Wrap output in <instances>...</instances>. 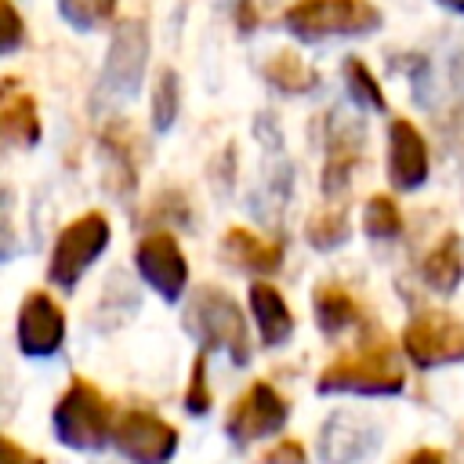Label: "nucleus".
<instances>
[{
  "mask_svg": "<svg viewBox=\"0 0 464 464\" xmlns=\"http://www.w3.org/2000/svg\"><path fill=\"white\" fill-rule=\"evenodd\" d=\"M402 366L395 362V352L377 341L352 355L334 359L319 373V392H359V395H395L402 392Z\"/></svg>",
  "mask_w": 464,
  "mask_h": 464,
  "instance_id": "obj_1",
  "label": "nucleus"
},
{
  "mask_svg": "<svg viewBox=\"0 0 464 464\" xmlns=\"http://www.w3.org/2000/svg\"><path fill=\"white\" fill-rule=\"evenodd\" d=\"M112 424L105 395L83 377H76L54 406V435L69 450H98L112 435Z\"/></svg>",
  "mask_w": 464,
  "mask_h": 464,
  "instance_id": "obj_2",
  "label": "nucleus"
},
{
  "mask_svg": "<svg viewBox=\"0 0 464 464\" xmlns=\"http://www.w3.org/2000/svg\"><path fill=\"white\" fill-rule=\"evenodd\" d=\"M381 25V11L370 0H301L286 11V29L301 40L359 36Z\"/></svg>",
  "mask_w": 464,
  "mask_h": 464,
  "instance_id": "obj_3",
  "label": "nucleus"
},
{
  "mask_svg": "<svg viewBox=\"0 0 464 464\" xmlns=\"http://www.w3.org/2000/svg\"><path fill=\"white\" fill-rule=\"evenodd\" d=\"M105 243H109V221L98 210L80 214L76 221H69L58 232L54 250H51V265H47V279L58 283L62 290H72L76 279L83 276V268L98 261Z\"/></svg>",
  "mask_w": 464,
  "mask_h": 464,
  "instance_id": "obj_4",
  "label": "nucleus"
},
{
  "mask_svg": "<svg viewBox=\"0 0 464 464\" xmlns=\"http://www.w3.org/2000/svg\"><path fill=\"white\" fill-rule=\"evenodd\" d=\"M192 323L199 326V337L207 341V348H221L232 355L236 366H246L250 359V334H246V319L236 308V301L221 290V286H203L192 301Z\"/></svg>",
  "mask_w": 464,
  "mask_h": 464,
  "instance_id": "obj_5",
  "label": "nucleus"
},
{
  "mask_svg": "<svg viewBox=\"0 0 464 464\" xmlns=\"http://www.w3.org/2000/svg\"><path fill=\"white\" fill-rule=\"evenodd\" d=\"M145 58H149V29L141 18H123L112 33L109 54H105V69H102V94L112 102H127L138 94L141 87V72H145Z\"/></svg>",
  "mask_w": 464,
  "mask_h": 464,
  "instance_id": "obj_6",
  "label": "nucleus"
},
{
  "mask_svg": "<svg viewBox=\"0 0 464 464\" xmlns=\"http://www.w3.org/2000/svg\"><path fill=\"white\" fill-rule=\"evenodd\" d=\"M116 450L134 464H167L178 450V431L152 410H123L112 424Z\"/></svg>",
  "mask_w": 464,
  "mask_h": 464,
  "instance_id": "obj_7",
  "label": "nucleus"
},
{
  "mask_svg": "<svg viewBox=\"0 0 464 464\" xmlns=\"http://www.w3.org/2000/svg\"><path fill=\"white\" fill-rule=\"evenodd\" d=\"M402 348L417 366H442L464 359V319L450 312H424L402 330Z\"/></svg>",
  "mask_w": 464,
  "mask_h": 464,
  "instance_id": "obj_8",
  "label": "nucleus"
},
{
  "mask_svg": "<svg viewBox=\"0 0 464 464\" xmlns=\"http://www.w3.org/2000/svg\"><path fill=\"white\" fill-rule=\"evenodd\" d=\"M286 413H290L286 399H283L268 381H254V384L243 392V399L228 410L225 431H228L236 442H254V439H265V435L279 431L283 420H286Z\"/></svg>",
  "mask_w": 464,
  "mask_h": 464,
  "instance_id": "obj_9",
  "label": "nucleus"
},
{
  "mask_svg": "<svg viewBox=\"0 0 464 464\" xmlns=\"http://www.w3.org/2000/svg\"><path fill=\"white\" fill-rule=\"evenodd\" d=\"M138 272L141 279L163 297V301H178L185 283H188V261L178 246V239L170 232H152L138 243Z\"/></svg>",
  "mask_w": 464,
  "mask_h": 464,
  "instance_id": "obj_10",
  "label": "nucleus"
},
{
  "mask_svg": "<svg viewBox=\"0 0 464 464\" xmlns=\"http://www.w3.org/2000/svg\"><path fill=\"white\" fill-rule=\"evenodd\" d=\"M62 337H65V312L58 308V301L47 297L44 290L25 294L22 312H18V344H22V352L44 359V355L58 352Z\"/></svg>",
  "mask_w": 464,
  "mask_h": 464,
  "instance_id": "obj_11",
  "label": "nucleus"
},
{
  "mask_svg": "<svg viewBox=\"0 0 464 464\" xmlns=\"http://www.w3.org/2000/svg\"><path fill=\"white\" fill-rule=\"evenodd\" d=\"M388 174L399 188H417L428 178V145L410 120H392L388 130Z\"/></svg>",
  "mask_w": 464,
  "mask_h": 464,
  "instance_id": "obj_12",
  "label": "nucleus"
},
{
  "mask_svg": "<svg viewBox=\"0 0 464 464\" xmlns=\"http://www.w3.org/2000/svg\"><path fill=\"white\" fill-rule=\"evenodd\" d=\"M359 123H334L330 138H326V167H323V188L326 196H341L352 181V167L359 160Z\"/></svg>",
  "mask_w": 464,
  "mask_h": 464,
  "instance_id": "obj_13",
  "label": "nucleus"
},
{
  "mask_svg": "<svg viewBox=\"0 0 464 464\" xmlns=\"http://www.w3.org/2000/svg\"><path fill=\"white\" fill-rule=\"evenodd\" d=\"M250 308H254V319H257V330H261L265 344H283L294 334V315H290L283 294L272 283H254L250 286Z\"/></svg>",
  "mask_w": 464,
  "mask_h": 464,
  "instance_id": "obj_14",
  "label": "nucleus"
},
{
  "mask_svg": "<svg viewBox=\"0 0 464 464\" xmlns=\"http://www.w3.org/2000/svg\"><path fill=\"white\" fill-rule=\"evenodd\" d=\"M370 439H373V431H370V424H362V417L337 413L323 428V453H326V460L344 464V460L362 457L366 446H370Z\"/></svg>",
  "mask_w": 464,
  "mask_h": 464,
  "instance_id": "obj_15",
  "label": "nucleus"
},
{
  "mask_svg": "<svg viewBox=\"0 0 464 464\" xmlns=\"http://www.w3.org/2000/svg\"><path fill=\"white\" fill-rule=\"evenodd\" d=\"M420 276H424V283H428L431 290H439V294H453V290H457V283H460V276H464V257H460V236H457V232H446V236L428 250V257H424V265H420Z\"/></svg>",
  "mask_w": 464,
  "mask_h": 464,
  "instance_id": "obj_16",
  "label": "nucleus"
},
{
  "mask_svg": "<svg viewBox=\"0 0 464 464\" xmlns=\"http://www.w3.org/2000/svg\"><path fill=\"white\" fill-rule=\"evenodd\" d=\"M221 243H225V250H228L232 261H239L243 268L261 272V276H265V272H276L279 261H283V246H279V243L261 239V236H254V232H246V228H228Z\"/></svg>",
  "mask_w": 464,
  "mask_h": 464,
  "instance_id": "obj_17",
  "label": "nucleus"
},
{
  "mask_svg": "<svg viewBox=\"0 0 464 464\" xmlns=\"http://www.w3.org/2000/svg\"><path fill=\"white\" fill-rule=\"evenodd\" d=\"M0 130L14 145H33L40 138V116H36L33 94H11V83H7V98L0 109Z\"/></svg>",
  "mask_w": 464,
  "mask_h": 464,
  "instance_id": "obj_18",
  "label": "nucleus"
},
{
  "mask_svg": "<svg viewBox=\"0 0 464 464\" xmlns=\"http://www.w3.org/2000/svg\"><path fill=\"white\" fill-rule=\"evenodd\" d=\"M265 80L276 83V87L286 91V94H304V91L315 87V72H312L294 51H279V54H272V58L265 62Z\"/></svg>",
  "mask_w": 464,
  "mask_h": 464,
  "instance_id": "obj_19",
  "label": "nucleus"
},
{
  "mask_svg": "<svg viewBox=\"0 0 464 464\" xmlns=\"http://www.w3.org/2000/svg\"><path fill=\"white\" fill-rule=\"evenodd\" d=\"M355 315H359V308H355V297L348 290H341V286H319L315 290V323H319V330L337 334L348 323H355Z\"/></svg>",
  "mask_w": 464,
  "mask_h": 464,
  "instance_id": "obj_20",
  "label": "nucleus"
},
{
  "mask_svg": "<svg viewBox=\"0 0 464 464\" xmlns=\"http://www.w3.org/2000/svg\"><path fill=\"white\" fill-rule=\"evenodd\" d=\"M362 228L370 239H395L402 232V214L392 196H370L362 207Z\"/></svg>",
  "mask_w": 464,
  "mask_h": 464,
  "instance_id": "obj_21",
  "label": "nucleus"
},
{
  "mask_svg": "<svg viewBox=\"0 0 464 464\" xmlns=\"http://www.w3.org/2000/svg\"><path fill=\"white\" fill-rule=\"evenodd\" d=\"M344 83H348V94L359 102V105H370V109H384V91L381 83L373 80V72L359 62V58H348L344 62Z\"/></svg>",
  "mask_w": 464,
  "mask_h": 464,
  "instance_id": "obj_22",
  "label": "nucleus"
},
{
  "mask_svg": "<svg viewBox=\"0 0 464 464\" xmlns=\"http://www.w3.org/2000/svg\"><path fill=\"white\" fill-rule=\"evenodd\" d=\"M174 116H178V76L170 69H163L152 87V127L167 130L174 123Z\"/></svg>",
  "mask_w": 464,
  "mask_h": 464,
  "instance_id": "obj_23",
  "label": "nucleus"
},
{
  "mask_svg": "<svg viewBox=\"0 0 464 464\" xmlns=\"http://www.w3.org/2000/svg\"><path fill=\"white\" fill-rule=\"evenodd\" d=\"M344 236H348V221H344V214H341V210H330V214H315V218L308 221V239H312L319 250H330V246H337Z\"/></svg>",
  "mask_w": 464,
  "mask_h": 464,
  "instance_id": "obj_24",
  "label": "nucleus"
},
{
  "mask_svg": "<svg viewBox=\"0 0 464 464\" xmlns=\"http://www.w3.org/2000/svg\"><path fill=\"white\" fill-rule=\"evenodd\" d=\"M116 0H58V11L65 14V22H72L76 29H91L102 14L112 11Z\"/></svg>",
  "mask_w": 464,
  "mask_h": 464,
  "instance_id": "obj_25",
  "label": "nucleus"
},
{
  "mask_svg": "<svg viewBox=\"0 0 464 464\" xmlns=\"http://www.w3.org/2000/svg\"><path fill=\"white\" fill-rule=\"evenodd\" d=\"M185 406L188 413H207L210 410V392H207V355L199 352L196 362H192V381H188V392H185Z\"/></svg>",
  "mask_w": 464,
  "mask_h": 464,
  "instance_id": "obj_26",
  "label": "nucleus"
},
{
  "mask_svg": "<svg viewBox=\"0 0 464 464\" xmlns=\"http://www.w3.org/2000/svg\"><path fill=\"white\" fill-rule=\"evenodd\" d=\"M257 464H304V446L297 439H286V442L265 450Z\"/></svg>",
  "mask_w": 464,
  "mask_h": 464,
  "instance_id": "obj_27",
  "label": "nucleus"
},
{
  "mask_svg": "<svg viewBox=\"0 0 464 464\" xmlns=\"http://www.w3.org/2000/svg\"><path fill=\"white\" fill-rule=\"evenodd\" d=\"M0 14H4V40H0V47L4 51H14L22 44V18H18V11H14L11 0L0 4Z\"/></svg>",
  "mask_w": 464,
  "mask_h": 464,
  "instance_id": "obj_28",
  "label": "nucleus"
},
{
  "mask_svg": "<svg viewBox=\"0 0 464 464\" xmlns=\"http://www.w3.org/2000/svg\"><path fill=\"white\" fill-rule=\"evenodd\" d=\"M0 457H4V464H44V460H36V457H25L11 439L0 442Z\"/></svg>",
  "mask_w": 464,
  "mask_h": 464,
  "instance_id": "obj_29",
  "label": "nucleus"
},
{
  "mask_svg": "<svg viewBox=\"0 0 464 464\" xmlns=\"http://www.w3.org/2000/svg\"><path fill=\"white\" fill-rule=\"evenodd\" d=\"M410 464H446V457H442L439 450H417V453L410 457Z\"/></svg>",
  "mask_w": 464,
  "mask_h": 464,
  "instance_id": "obj_30",
  "label": "nucleus"
},
{
  "mask_svg": "<svg viewBox=\"0 0 464 464\" xmlns=\"http://www.w3.org/2000/svg\"><path fill=\"white\" fill-rule=\"evenodd\" d=\"M450 7H457V11H464V0H446Z\"/></svg>",
  "mask_w": 464,
  "mask_h": 464,
  "instance_id": "obj_31",
  "label": "nucleus"
}]
</instances>
